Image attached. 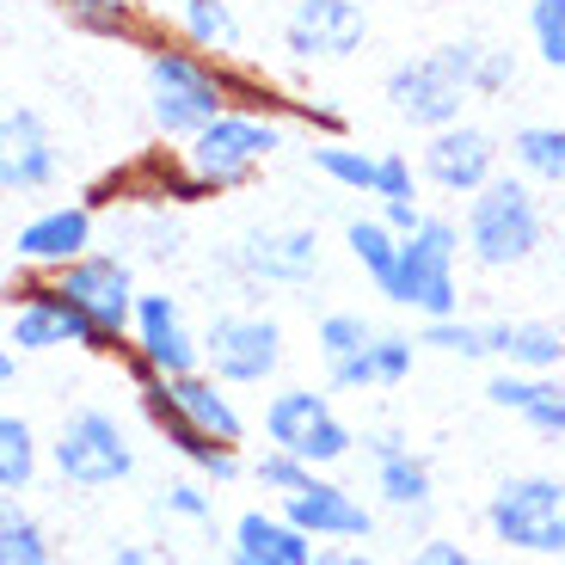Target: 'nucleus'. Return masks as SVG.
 <instances>
[{
    "label": "nucleus",
    "instance_id": "obj_8",
    "mask_svg": "<svg viewBox=\"0 0 565 565\" xmlns=\"http://www.w3.org/2000/svg\"><path fill=\"white\" fill-rule=\"evenodd\" d=\"M265 443L270 449H289L313 473H332L339 461H351L363 437L339 418V406L326 394H313V387H277L265 399Z\"/></svg>",
    "mask_w": 565,
    "mask_h": 565
},
{
    "label": "nucleus",
    "instance_id": "obj_16",
    "mask_svg": "<svg viewBox=\"0 0 565 565\" xmlns=\"http://www.w3.org/2000/svg\"><path fill=\"white\" fill-rule=\"evenodd\" d=\"M363 43H369L363 0H296L289 19H282V50L301 68H313V62H351Z\"/></svg>",
    "mask_w": 565,
    "mask_h": 565
},
{
    "label": "nucleus",
    "instance_id": "obj_33",
    "mask_svg": "<svg viewBox=\"0 0 565 565\" xmlns=\"http://www.w3.org/2000/svg\"><path fill=\"white\" fill-rule=\"evenodd\" d=\"M0 565H56L43 523L31 510H19V498L0 510Z\"/></svg>",
    "mask_w": 565,
    "mask_h": 565
},
{
    "label": "nucleus",
    "instance_id": "obj_32",
    "mask_svg": "<svg viewBox=\"0 0 565 565\" xmlns=\"http://www.w3.org/2000/svg\"><path fill=\"white\" fill-rule=\"evenodd\" d=\"M418 344L424 351H443V356H461V363H480V356H492V326L449 313V320H424Z\"/></svg>",
    "mask_w": 565,
    "mask_h": 565
},
{
    "label": "nucleus",
    "instance_id": "obj_23",
    "mask_svg": "<svg viewBox=\"0 0 565 565\" xmlns=\"http://www.w3.org/2000/svg\"><path fill=\"white\" fill-rule=\"evenodd\" d=\"M486 399L498 412H516V418L535 430V437L559 443L565 437V382L559 375H529V369H498L486 382Z\"/></svg>",
    "mask_w": 565,
    "mask_h": 565
},
{
    "label": "nucleus",
    "instance_id": "obj_35",
    "mask_svg": "<svg viewBox=\"0 0 565 565\" xmlns=\"http://www.w3.org/2000/svg\"><path fill=\"white\" fill-rule=\"evenodd\" d=\"M246 473H253V486H258V492H270L277 504L313 480V467H308V461H296L289 449H270V443H265V455H258V461L246 467Z\"/></svg>",
    "mask_w": 565,
    "mask_h": 565
},
{
    "label": "nucleus",
    "instance_id": "obj_27",
    "mask_svg": "<svg viewBox=\"0 0 565 565\" xmlns=\"http://www.w3.org/2000/svg\"><path fill=\"white\" fill-rule=\"evenodd\" d=\"M50 13L81 38H105V43H141V13L136 0H50Z\"/></svg>",
    "mask_w": 565,
    "mask_h": 565
},
{
    "label": "nucleus",
    "instance_id": "obj_41",
    "mask_svg": "<svg viewBox=\"0 0 565 565\" xmlns=\"http://www.w3.org/2000/svg\"><path fill=\"white\" fill-rule=\"evenodd\" d=\"M412 356H418V339H406V332H375V369H382V387L406 382Z\"/></svg>",
    "mask_w": 565,
    "mask_h": 565
},
{
    "label": "nucleus",
    "instance_id": "obj_42",
    "mask_svg": "<svg viewBox=\"0 0 565 565\" xmlns=\"http://www.w3.org/2000/svg\"><path fill=\"white\" fill-rule=\"evenodd\" d=\"M510 81H516V56L498 50V43H486L480 68H473V93H480V99H498V93H510Z\"/></svg>",
    "mask_w": 565,
    "mask_h": 565
},
{
    "label": "nucleus",
    "instance_id": "obj_46",
    "mask_svg": "<svg viewBox=\"0 0 565 565\" xmlns=\"http://www.w3.org/2000/svg\"><path fill=\"white\" fill-rule=\"evenodd\" d=\"M320 565H382V559H369L363 547H320Z\"/></svg>",
    "mask_w": 565,
    "mask_h": 565
},
{
    "label": "nucleus",
    "instance_id": "obj_25",
    "mask_svg": "<svg viewBox=\"0 0 565 565\" xmlns=\"http://www.w3.org/2000/svg\"><path fill=\"white\" fill-rule=\"evenodd\" d=\"M492 326V363L529 369V375H559L565 369V326L547 320H486Z\"/></svg>",
    "mask_w": 565,
    "mask_h": 565
},
{
    "label": "nucleus",
    "instance_id": "obj_5",
    "mask_svg": "<svg viewBox=\"0 0 565 565\" xmlns=\"http://www.w3.org/2000/svg\"><path fill=\"white\" fill-rule=\"evenodd\" d=\"M282 148V117L270 111H222L210 129L184 141L179 154L191 167V179L203 184V198H227V191H246L258 172L270 167V154Z\"/></svg>",
    "mask_w": 565,
    "mask_h": 565
},
{
    "label": "nucleus",
    "instance_id": "obj_13",
    "mask_svg": "<svg viewBox=\"0 0 565 565\" xmlns=\"http://www.w3.org/2000/svg\"><path fill=\"white\" fill-rule=\"evenodd\" d=\"M124 356H129V375H136V382L141 375L172 382V375L203 369V332H191V320H184V308L172 296H148V289H141Z\"/></svg>",
    "mask_w": 565,
    "mask_h": 565
},
{
    "label": "nucleus",
    "instance_id": "obj_39",
    "mask_svg": "<svg viewBox=\"0 0 565 565\" xmlns=\"http://www.w3.org/2000/svg\"><path fill=\"white\" fill-rule=\"evenodd\" d=\"M326 387H332V394H369V387H382V369H375V344H369L363 356L326 363Z\"/></svg>",
    "mask_w": 565,
    "mask_h": 565
},
{
    "label": "nucleus",
    "instance_id": "obj_48",
    "mask_svg": "<svg viewBox=\"0 0 565 565\" xmlns=\"http://www.w3.org/2000/svg\"><path fill=\"white\" fill-rule=\"evenodd\" d=\"M19 356H25V351H13V344L0 351V387H13V382H19Z\"/></svg>",
    "mask_w": 565,
    "mask_h": 565
},
{
    "label": "nucleus",
    "instance_id": "obj_29",
    "mask_svg": "<svg viewBox=\"0 0 565 565\" xmlns=\"http://www.w3.org/2000/svg\"><path fill=\"white\" fill-rule=\"evenodd\" d=\"M510 167L529 184L565 191V124H523L510 136Z\"/></svg>",
    "mask_w": 565,
    "mask_h": 565
},
{
    "label": "nucleus",
    "instance_id": "obj_34",
    "mask_svg": "<svg viewBox=\"0 0 565 565\" xmlns=\"http://www.w3.org/2000/svg\"><path fill=\"white\" fill-rule=\"evenodd\" d=\"M369 344H375V326H369L363 313H351V308H332L320 326H313V351H320V363H344V356H363Z\"/></svg>",
    "mask_w": 565,
    "mask_h": 565
},
{
    "label": "nucleus",
    "instance_id": "obj_44",
    "mask_svg": "<svg viewBox=\"0 0 565 565\" xmlns=\"http://www.w3.org/2000/svg\"><path fill=\"white\" fill-rule=\"evenodd\" d=\"M289 117L308 124L313 136H344V111H332V105H320V99H289Z\"/></svg>",
    "mask_w": 565,
    "mask_h": 565
},
{
    "label": "nucleus",
    "instance_id": "obj_1",
    "mask_svg": "<svg viewBox=\"0 0 565 565\" xmlns=\"http://www.w3.org/2000/svg\"><path fill=\"white\" fill-rule=\"evenodd\" d=\"M234 68L241 62L210 56L179 31H141V86H148V124L160 141H184L210 129L222 111H234Z\"/></svg>",
    "mask_w": 565,
    "mask_h": 565
},
{
    "label": "nucleus",
    "instance_id": "obj_21",
    "mask_svg": "<svg viewBox=\"0 0 565 565\" xmlns=\"http://www.w3.org/2000/svg\"><path fill=\"white\" fill-rule=\"evenodd\" d=\"M363 455L375 461V498H382L387 510H399V516H424V510H430L437 480H430V461H424L406 437H394V430H369Z\"/></svg>",
    "mask_w": 565,
    "mask_h": 565
},
{
    "label": "nucleus",
    "instance_id": "obj_4",
    "mask_svg": "<svg viewBox=\"0 0 565 565\" xmlns=\"http://www.w3.org/2000/svg\"><path fill=\"white\" fill-rule=\"evenodd\" d=\"M461 222L424 215L412 234H399V258L394 277L382 282V296L418 320H449V313H461Z\"/></svg>",
    "mask_w": 565,
    "mask_h": 565
},
{
    "label": "nucleus",
    "instance_id": "obj_22",
    "mask_svg": "<svg viewBox=\"0 0 565 565\" xmlns=\"http://www.w3.org/2000/svg\"><path fill=\"white\" fill-rule=\"evenodd\" d=\"M227 565H320V541L282 510H241L227 529Z\"/></svg>",
    "mask_w": 565,
    "mask_h": 565
},
{
    "label": "nucleus",
    "instance_id": "obj_7",
    "mask_svg": "<svg viewBox=\"0 0 565 565\" xmlns=\"http://www.w3.org/2000/svg\"><path fill=\"white\" fill-rule=\"evenodd\" d=\"M50 467L62 473V486L74 492H105V486L136 473V443L117 424V412L105 406H74L62 418L56 443H50Z\"/></svg>",
    "mask_w": 565,
    "mask_h": 565
},
{
    "label": "nucleus",
    "instance_id": "obj_43",
    "mask_svg": "<svg viewBox=\"0 0 565 565\" xmlns=\"http://www.w3.org/2000/svg\"><path fill=\"white\" fill-rule=\"evenodd\" d=\"M141 246H148V253L154 258H179V227L167 222V210H141Z\"/></svg>",
    "mask_w": 565,
    "mask_h": 565
},
{
    "label": "nucleus",
    "instance_id": "obj_2",
    "mask_svg": "<svg viewBox=\"0 0 565 565\" xmlns=\"http://www.w3.org/2000/svg\"><path fill=\"white\" fill-rule=\"evenodd\" d=\"M480 38H455V43H437V50H418V56H399L382 81V99L399 124L412 129H449L461 124L467 99H480L473 93V68H480Z\"/></svg>",
    "mask_w": 565,
    "mask_h": 565
},
{
    "label": "nucleus",
    "instance_id": "obj_20",
    "mask_svg": "<svg viewBox=\"0 0 565 565\" xmlns=\"http://www.w3.org/2000/svg\"><path fill=\"white\" fill-rule=\"evenodd\" d=\"M136 399H141V412H148V424H154V437L167 443V449L179 455L191 473H203L210 486L241 480V449H234V443L203 437L191 418H179V412H172V399L160 394V375H141V382H136Z\"/></svg>",
    "mask_w": 565,
    "mask_h": 565
},
{
    "label": "nucleus",
    "instance_id": "obj_47",
    "mask_svg": "<svg viewBox=\"0 0 565 565\" xmlns=\"http://www.w3.org/2000/svg\"><path fill=\"white\" fill-rule=\"evenodd\" d=\"M105 565H154V553L141 547V541H124V547H117V553H111V559H105Z\"/></svg>",
    "mask_w": 565,
    "mask_h": 565
},
{
    "label": "nucleus",
    "instance_id": "obj_36",
    "mask_svg": "<svg viewBox=\"0 0 565 565\" xmlns=\"http://www.w3.org/2000/svg\"><path fill=\"white\" fill-rule=\"evenodd\" d=\"M529 43L547 68H565V0H529Z\"/></svg>",
    "mask_w": 565,
    "mask_h": 565
},
{
    "label": "nucleus",
    "instance_id": "obj_38",
    "mask_svg": "<svg viewBox=\"0 0 565 565\" xmlns=\"http://www.w3.org/2000/svg\"><path fill=\"white\" fill-rule=\"evenodd\" d=\"M424 172L412 167V154H399V148H382V172H375V203H412L418 198Z\"/></svg>",
    "mask_w": 565,
    "mask_h": 565
},
{
    "label": "nucleus",
    "instance_id": "obj_14",
    "mask_svg": "<svg viewBox=\"0 0 565 565\" xmlns=\"http://www.w3.org/2000/svg\"><path fill=\"white\" fill-rule=\"evenodd\" d=\"M498 160H504V141L492 136V129L480 124H449V129H430L418 148V172L430 191H443V198H473V191H486V184L498 179Z\"/></svg>",
    "mask_w": 565,
    "mask_h": 565
},
{
    "label": "nucleus",
    "instance_id": "obj_9",
    "mask_svg": "<svg viewBox=\"0 0 565 565\" xmlns=\"http://www.w3.org/2000/svg\"><path fill=\"white\" fill-rule=\"evenodd\" d=\"M7 344L25 356L62 351V344H74V351H105L93 320L62 301L56 277H38V270H13V282H7Z\"/></svg>",
    "mask_w": 565,
    "mask_h": 565
},
{
    "label": "nucleus",
    "instance_id": "obj_12",
    "mask_svg": "<svg viewBox=\"0 0 565 565\" xmlns=\"http://www.w3.org/2000/svg\"><path fill=\"white\" fill-rule=\"evenodd\" d=\"M99 246V210L86 198H68V203H43L31 210L25 222L13 227V270H38V277H56L68 270L74 258H86Z\"/></svg>",
    "mask_w": 565,
    "mask_h": 565
},
{
    "label": "nucleus",
    "instance_id": "obj_26",
    "mask_svg": "<svg viewBox=\"0 0 565 565\" xmlns=\"http://www.w3.org/2000/svg\"><path fill=\"white\" fill-rule=\"evenodd\" d=\"M308 167L326 184H339L351 198H375V172H382V148H356L351 136H313Z\"/></svg>",
    "mask_w": 565,
    "mask_h": 565
},
{
    "label": "nucleus",
    "instance_id": "obj_11",
    "mask_svg": "<svg viewBox=\"0 0 565 565\" xmlns=\"http://www.w3.org/2000/svg\"><path fill=\"white\" fill-rule=\"evenodd\" d=\"M203 369L227 387H265L282 369V326L258 308H227L203 326Z\"/></svg>",
    "mask_w": 565,
    "mask_h": 565
},
{
    "label": "nucleus",
    "instance_id": "obj_40",
    "mask_svg": "<svg viewBox=\"0 0 565 565\" xmlns=\"http://www.w3.org/2000/svg\"><path fill=\"white\" fill-rule=\"evenodd\" d=\"M406 565H498V559L473 553L467 541H455V535H424L418 547L406 553Z\"/></svg>",
    "mask_w": 565,
    "mask_h": 565
},
{
    "label": "nucleus",
    "instance_id": "obj_17",
    "mask_svg": "<svg viewBox=\"0 0 565 565\" xmlns=\"http://www.w3.org/2000/svg\"><path fill=\"white\" fill-rule=\"evenodd\" d=\"M62 184V148L31 105H7L0 117V191L7 198H43Z\"/></svg>",
    "mask_w": 565,
    "mask_h": 565
},
{
    "label": "nucleus",
    "instance_id": "obj_19",
    "mask_svg": "<svg viewBox=\"0 0 565 565\" xmlns=\"http://www.w3.org/2000/svg\"><path fill=\"white\" fill-rule=\"evenodd\" d=\"M234 270L246 282H270V289H301V282L320 277V234L296 222L277 227H246L241 246H234Z\"/></svg>",
    "mask_w": 565,
    "mask_h": 565
},
{
    "label": "nucleus",
    "instance_id": "obj_18",
    "mask_svg": "<svg viewBox=\"0 0 565 565\" xmlns=\"http://www.w3.org/2000/svg\"><path fill=\"white\" fill-rule=\"evenodd\" d=\"M277 510L301 529V535L320 541V547H356V541L375 535V510H369L344 480H332V473H313V480L301 486V492H289Z\"/></svg>",
    "mask_w": 565,
    "mask_h": 565
},
{
    "label": "nucleus",
    "instance_id": "obj_10",
    "mask_svg": "<svg viewBox=\"0 0 565 565\" xmlns=\"http://www.w3.org/2000/svg\"><path fill=\"white\" fill-rule=\"evenodd\" d=\"M56 289L68 308H81L86 320H93V332H99L105 351H124L129 344V326H136V270H129L124 253H105V246H93L86 258H74L68 270H56Z\"/></svg>",
    "mask_w": 565,
    "mask_h": 565
},
{
    "label": "nucleus",
    "instance_id": "obj_31",
    "mask_svg": "<svg viewBox=\"0 0 565 565\" xmlns=\"http://www.w3.org/2000/svg\"><path fill=\"white\" fill-rule=\"evenodd\" d=\"M38 461H43L38 430H31L19 412H7V418H0V492H7V498L31 492V480H38Z\"/></svg>",
    "mask_w": 565,
    "mask_h": 565
},
{
    "label": "nucleus",
    "instance_id": "obj_28",
    "mask_svg": "<svg viewBox=\"0 0 565 565\" xmlns=\"http://www.w3.org/2000/svg\"><path fill=\"white\" fill-rule=\"evenodd\" d=\"M172 31L184 43L210 50V56H227V62L241 50V19H234L227 0H172Z\"/></svg>",
    "mask_w": 565,
    "mask_h": 565
},
{
    "label": "nucleus",
    "instance_id": "obj_30",
    "mask_svg": "<svg viewBox=\"0 0 565 565\" xmlns=\"http://www.w3.org/2000/svg\"><path fill=\"white\" fill-rule=\"evenodd\" d=\"M344 253L363 265V277L382 289L387 277H394V258H399V234L382 222V210H369V215H351L344 222Z\"/></svg>",
    "mask_w": 565,
    "mask_h": 565
},
{
    "label": "nucleus",
    "instance_id": "obj_3",
    "mask_svg": "<svg viewBox=\"0 0 565 565\" xmlns=\"http://www.w3.org/2000/svg\"><path fill=\"white\" fill-rule=\"evenodd\" d=\"M535 191L541 184H529L523 172H498L486 191L461 203V241L480 270H510L535 258V246L547 241V215Z\"/></svg>",
    "mask_w": 565,
    "mask_h": 565
},
{
    "label": "nucleus",
    "instance_id": "obj_24",
    "mask_svg": "<svg viewBox=\"0 0 565 565\" xmlns=\"http://www.w3.org/2000/svg\"><path fill=\"white\" fill-rule=\"evenodd\" d=\"M160 394L172 399V412H179V418H191V424H198L203 437H215V443H234V449L246 443V418H241V406H234V394H227V382H215L210 369H191V375H172V382H160Z\"/></svg>",
    "mask_w": 565,
    "mask_h": 565
},
{
    "label": "nucleus",
    "instance_id": "obj_45",
    "mask_svg": "<svg viewBox=\"0 0 565 565\" xmlns=\"http://www.w3.org/2000/svg\"><path fill=\"white\" fill-rule=\"evenodd\" d=\"M375 210H382V222L394 227V234H412V227L430 215V210H424V198H412V203H375Z\"/></svg>",
    "mask_w": 565,
    "mask_h": 565
},
{
    "label": "nucleus",
    "instance_id": "obj_37",
    "mask_svg": "<svg viewBox=\"0 0 565 565\" xmlns=\"http://www.w3.org/2000/svg\"><path fill=\"white\" fill-rule=\"evenodd\" d=\"M160 510L179 516V523H210L215 498H210V486H203V473H191V480H167V486H160Z\"/></svg>",
    "mask_w": 565,
    "mask_h": 565
},
{
    "label": "nucleus",
    "instance_id": "obj_6",
    "mask_svg": "<svg viewBox=\"0 0 565 565\" xmlns=\"http://www.w3.org/2000/svg\"><path fill=\"white\" fill-rule=\"evenodd\" d=\"M486 535L529 559H559L565 553V480L553 473H510L486 498Z\"/></svg>",
    "mask_w": 565,
    "mask_h": 565
},
{
    "label": "nucleus",
    "instance_id": "obj_15",
    "mask_svg": "<svg viewBox=\"0 0 565 565\" xmlns=\"http://www.w3.org/2000/svg\"><path fill=\"white\" fill-rule=\"evenodd\" d=\"M86 203L93 210H111V203H124V210H184V203H203V184L191 179L179 148H148L129 167L105 172L86 191Z\"/></svg>",
    "mask_w": 565,
    "mask_h": 565
}]
</instances>
